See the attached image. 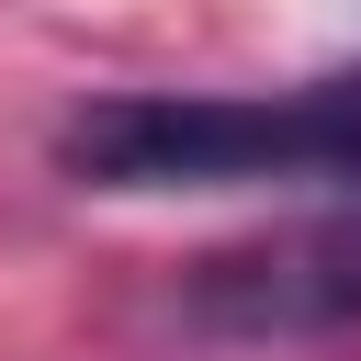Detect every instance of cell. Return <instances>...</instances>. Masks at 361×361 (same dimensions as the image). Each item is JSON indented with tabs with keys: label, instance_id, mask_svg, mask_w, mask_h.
<instances>
[{
	"label": "cell",
	"instance_id": "cell-1",
	"mask_svg": "<svg viewBox=\"0 0 361 361\" xmlns=\"http://www.w3.org/2000/svg\"><path fill=\"white\" fill-rule=\"evenodd\" d=\"M56 169L90 192H226V180L361 192V68L305 90H113L56 124Z\"/></svg>",
	"mask_w": 361,
	"mask_h": 361
},
{
	"label": "cell",
	"instance_id": "cell-2",
	"mask_svg": "<svg viewBox=\"0 0 361 361\" xmlns=\"http://www.w3.org/2000/svg\"><path fill=\"white\" fill-rule=\"evenodd\" d=\"M180 327L203 338H350L361 327V214H327V226H282V237H248V248H214L180 271Z\"/></svg>",
	"mask_w": 361,
	"mask_h": 361
}]
</instances>
